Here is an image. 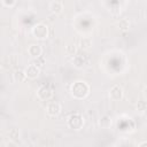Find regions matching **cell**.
I'll return each instance as SVG.
<instances>
[{
    "label": "cell",
    "mask_w": 147,
    "mask_h": 147,
    "mask_svg": "<svg viewBox=\"0 0 147 147\" xmlns=\"http://www.w3.org/2000/svg\"><path fill=\"white\" fill-rule=\"evenodd\" d=\"M21 137V133H20V130L17 127H11L9 131H8V138L9 140H14V141H17Z\"/></svg>",
    "instance_id": "14"
},
{
    "label": "cell",
    "mask_w": 147,
    "mask_h": 147,
    "mask_svg": "<svg viewBox=\"0 0 147 147\" xmlns=\"http://www.w3.org/2000/svg\"><path fill=\"white\" fill-rule=\"evenodd\" d=\"M146 144H147L146 141H142V142H140V144H139V146H146Z\"/></svg>",
    "instance_id": "20"
},
{
    "label": "cell",
    "mask_w": 147,
    "mask_h": 147,
    "mask_svg": "<svg viewBox=\"0 0 147 147\" xmlns=\"http://www.w3.org/2000/svg\"><path fill=\"white\" fill-rule=\"evenodd\" d=\"M79 47L83 51H87L92 47V40L90 38H82L79 41Z\"/></svg>",
    "instance_id": "15"
},
{
    "label": "cell",
    "mask_w": 147,
    "mask_h": 147,
    "mask_svg": "<svg viewBox=\"0 0 147 147\" xmlns=\"http://www.w3.org/2000/svg\"><path fill=\"white\" fill-rule=\"evenodd\" d=\"M25 1H31V0H25Z\"/></svg>",
    "instance_id": "22"
},
{
    "label": "cell",
    "mask_w": 147,
    "mask_h": 147,
    "mask_svg": "<svg viewBox=\"0 0 147 147\" xmlns=\"http://www.w3.org/2000/svg\"><path fill=\"white\" fill-rule=\"evenodd\" d=\"M117 28L122 32H126L130 29V21L127 18H122L117 22Z\"/></svg>",
    "instance_id": "13"
},
{
    "label": "cell",
    "mask_w": 147,
    "mask_h": 147,
    "mask_svg": "<svg viewBox=\"0 0 147 147\" xmlns=\"http://www.w3.org/2000/svg\"><path fill=\"white\" fill-rule=\"evenodd\" d=\"M111 124H113V121H111V117L109 115H103L99 119V125L102 129H109L111 126Z\"/></svg>",
    "instance_id": "10"
},
{
    "label": "cell",
    "mask_w": 147,
    "mask_h": 147,
    "mask_svg": "<svg viewBox=\"0 0 147 147\" xmlns=\"http://www.w3.org/2000/svg\"><path fill=\"white\" fill-rule=\"evenodd\" d=\"M137 110L139 111V113H144L145 110H146V108H147V105H146V101H144V100H140V101H138V103H137Z\"/></svg>",
    "instance_id": "18"
},
{
    "label": "cell",
    "mask_w": 147,
    "mask_h": 147,
    "mask_svg": "<svg viewBox=\"0 0 147 147\" xmlns=\"http://www.w3.org/2000/svg\"><path fill=\"white\" fill-rule=\"evenodd\" d=\"M71 95L77 100L85 99L90 93V85L85 80H76L70 87Z\"/></svg>",
    "instance_id": "1"
},
{
    "label": "cell",
    "mask_w": 147,
    "mask_h": 147,
    "mask_svg": "<svg viewBox=\"0 0 147 147\" xmlns=\"http://www.w3.org/2000/svg\"><path fill=\"white\" fill-rule=\"evenodd\" d=\"M28 53H29V55H30L31 57L36 59V57H38L39 55H41L42 48H41V46L38 45V44H31V45L28 47Z\"/></svg>",
    "instance_id": "8"
},
{
    "label": "cell",
    "mask_w": 147,
    "mask_h": 147,
    "mask_svg": "<svg viewBox=\"0 0 147 147\" xmlns=\"http://www.w3.org/2000/svg\"><path fill=\"white\" fill-rule=\"evenodd\" d=\"M68 126L75 131H79L84 126V117L79 113H74L68 118Z\"/></svg>",
    "instance_id": "2"
},
{
    "label": "cell",
    "mask_w": 147,
    "mask_h": 147,
    "mask_svg": "<svg viewBox=\"0 0 147 147\" xmlns=\"http://www.w3.org/2000/svg\"><path fill=\"white\" fill-rule=\"evenodd\" d=\"M32 34L34 38L39 39V40H44L46 39L48 36H49V30H48V26L44 23H39V24H36L33 28H32Z\"/></svg>",
    "instance_id": "3"
},
{
    "label": "cell",
    "mask_w": 147,
    "mask_h": 147,
    "mask_svg": "<svg viewBox=\"0 0 147 147\" xmlns=\"http://www.w3.org/2000/svg\"><path fill=\"white\" fill-rule=\"evenodd\" d=\"M86 63V57L82 56V55H74V59H72V64L76 67V68H83L84 64Z\"/></svg>",
    "instance_id": "12"
},
{
    "label": "cell",
    "mask_w": 147,
    "mask_h": 147,
    "mask_svg": "<svg viewBox=\"0 0 147 147\" xmlns=\"http://www.w3.org/2000/svg\"><path fill=\"white\" fill-rule=\"evenodd\" d=\"M123 88L119 86V85H114L111 88H110V91H109V98H110V100H113V101H119V100H122V98H123Z\"/></svg>",
    "instance_id": "5"
},
{
    "label": "cell",
    "mask_w": 147,
    "mask_h": 147,
    "mask_svg": "<svg viewBox=\"0 0 147 147\" xmlns=\"http://www.w3.org/2000/svg\"><path fill=\"white\" fill-rule=\"evenodd\" d=\"M62 110V107L59 102H49L46 107V111L49 116H57Z\"/></svg>",
    "instance_id": "7"
},
{
    "label": "cell",
    "mask_w": 147,
    "mask_h": 147,
    "mask_svg": "<svg viewBox=\"0 0 147 147\" xmlns=\"http://www.w3.org/2000/svg\"><path fill=\"white\" fill-rule=\"evenodd\" d=\"M37 67H39V68H42L44 67V64L46 63V60H45V57L42 56V55H39L38 57H36L34 59V62H33Z\"/></svg>",
    "instance_id": "17"
},
{
    "label": "cell",
    "mask_w": 147,
    "mask_h": 147,
    "mask_svg": "<svg viewBox=\"0 0 147 147\" xmlns=\"http://www.w3.org/2000/svg\"><path fill=\"white\" fill-rule=\"evenodd\" d=\"M37 95L42 101H48L53 98V91L48 86H40L37 90Z\"/></svg>",
    "instance_id": "4"
},
{
    "label": "cell",
    "mask_w": 147,
    "mask_h": 147,
    "mask_svg": "<svg viewBox=\"0 0 147 147\" xmlns=\"http://www.w3.org/2000/svg\"><path fill=\"white\" fill-rule=\"evenodd\" d=\"M48 1H49V2H52V1H55V0H48Z\"/></svg>",
    "instance_id": "21"
},
{
    "label": "cell",
    "mask_w": 147,
    "mask_h": 147,
    "mask_svg": "<svg viewBox=\"0 0 147 147\" xmlns=\"http://www.w3.org/2000/svg\"><path fill=\"white\" fill-rule=\"evenodd\" d=\"M2 3L6 7H13L16 3V0H2Z\"/></svg>",
    "instance_id": "19"
},
{
    "label": "cell",
    "mask_w": 147,
    "mask_h": 147,
    "mask_svg": "<svg viewBox=\"0 0 147 147\" xmlns=\"http://www.w3.org/2000/svg\"><path fill=\"white\" fill-rule=\"evenodd\" d=\"M13 79L15 83H22L26 79V75H25V71L24 70H16L14 74H13Z\"/></svg>",
    "instance_id": "11"
},
{
    "label": "cell",
    "mask_w": 147,
    "mask_h": 147,
    "mask_svg": "<svg viewBox=\"0 0 147 147\" xmlns=\"http://www.w3.org/2000/svg\"><path fill=\"white\" fill-rule=\"evenodd\" d=\"M25 75H26V78H30V79H34L39 76L40 74V68L37 67L34 63L32 64H29L26 68H25Z\"/></svg>",
    "instance_id": "6"
},
{
    "label": "cell",
    "mask_w": 147,
    "mask_h": 147,
    "mask_svg": "<svg viewBox=\"0 0 147 147\" xmlns=\"http://www.w3.org/2000/svg\"><path fill=\"white\" fill-rule=\"evenodd\" d=\"M49 10H51V13L54 14V15L61 14L62 10H63V5H62V2H61V1H57V0L52 1V2L49 3Z\"/></svg>",
    "instance_id": "9"
},
{
    "label": "cell",
    "mask_w": 147,
    "mask_h": 147,
    "mask_svg": "<svg viewBox=\"0 0 147 147\" xmlns=\"http://www.w3.org/2000/svg\"><path fill=\"white\" fill-rule=\"evenodd\" d=\"M65 52H67L68 55L74 56V55L77 54V46H76L75 44H68V45L65 46Z\"/></svg>",
    "instance_id": "16"
}]
</instances>
